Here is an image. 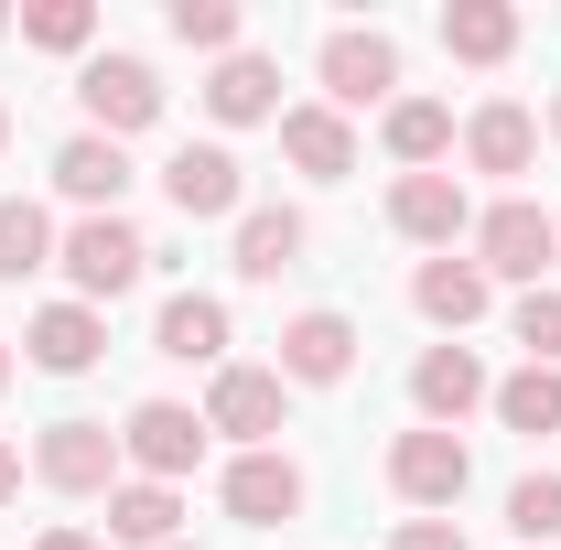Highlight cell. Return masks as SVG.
Wrapping results in <instances>:
<instances>
[{
    "instance_id": "obj_1",
    "label": "cell",
    "mask_w": 561,
    "mask_h": 550,
    "mask_svg": "<svg viewBox=\"0 0 561 550\" xmlns=\"http://www.w3.org/2000/svg\"><path fill=\"white\" fill-rule=\"evenodd\" d=\"M465 260H476L496 291H540V280L561 271V227H551V206H529V195H496V206H476Z\"/></svg>"
},
{
    "instance_id": "obj_2",
    "label": "cell",
    "mask_w": 561,
    "mask_h": 550,
    "mask_svg": "<svg viewBox=\"0 0 561 550\" xmlns=\"http://www.w3.org/2000/svg\"><path fill=\"white\" fill-rule=\"evenodd\" d=\"M162 66L151 55H130V44H98L87 66H76V108H87V130L98 140H140V130H162Z\"/></svg>"
},
{
    "instance_id": "obj_3",
    "label": "cell",
    "mask_w": 561,
    "mask_h": 550,
    "mask_svg": "<svg viewBox=\"0 0 561 550\" xmlns=\"http://www.w3.org/2000/svg\"><path fill=\"white\" fill-rule=\"evenodd\" d=\"M55 271H66V302L108 313L119 291H140V271H151V238H140L130 216H76L66 249H55Z\"/></svg>"
},
{
    "instance_id": "obj_4",
    "label": "cell",
    "mask_w": 561,
    "mask_h": 550,
    "mask_svg": "<svg viewBox=\"0 0 561 550\" xmlns=\"http://www.w3.org/2000/svg\"><path fill=\"white\" fill-rule=\"evenodd\" d=\"M465 485H476V443H465V432L411 421V432L389 443V496H400L411 518H454V507H465Z\"/></svg>"
},
{
    "instance_id": "obj_5",
    "label": "cell",
    "mask_w": 561,
    "mask_h": 550,
    "mask_svg": "<svg viewBox=\"0 0 561 550\" xmlns=\"http://www.w3.org/2000/svg\"><path fill=\"white\" fill-rule=\"evenodd\" d=\"M313 76H324V108H335V119L389 108V98H400V44H389L378 22H335V33L313 44Z\"/></svg>"
},
{
    "instance_id": "obj_6",
    "label": "cell",
    "mask_w": 561,
    "mask_h": 550,
    "mask_svg": "<svg viewBox=\"0 0 561 550\" xmlns=\"http://www.w3.org/2000/svg\"><path fill=\"white\" fill-rule=\"evenodd\" d=\"M206 432H216V443H238V454H271L280 432H291V389H280V367L227 356V367L206 378Z\"/></svg>"
},
{
    "instance_id": "obj_7",
    "label": "cell",
    "mask_w": 561,
    "mask_h": 550,
    "mask_svg": "<svg viewBox=\"0 0 561 550\" xmlns=\"http://www.w3.org/2000/svg\"><path fill=\"white\" fill-rule=\"evenodd\" d=\"M162 206L184 216V227H238V216H249V162H238L227 140H184V151L162 162Z\"/></svg>"
},
{
    "instance_id": "obj_8",
    "label": "cell",
    "mask_w": 561,
    "mask_h": 550,
    "mask_svg": "<svg viewBox=\"0 0 561 550\" xmlns=\"http://www.w3.org/2000/svg\"><path fill=\"white\" fill-rule=\"evenodd\" d=\"M206 411H184V400H140L130 421H119V465L130 475H151V485H184L195 465H206Z\"/></svg>"
},
{
    "instance_id": "obj_9",
    "label": "cell",
    "mask_w": 561,
    "mask_h": 550,
    "mask_svg": "<svg viewBox=\"0 0 561 550\" xmlns=\"http://www.w3.org/2000/svg\"><path fill=\"white\" fill-rule=\"evenodd\" d=\"M216 507L238 518V529H291L302 507H313V475L291 465V454H227V475H216Z\"/></svg>"
},
{
    "instance_id": "obj_10",
    "label": "cell",
    "mask_w": 561,
    "mask_h": 550,
    "mask_svg": "<svg viewBox=\"0 0 561 550\" xmlns=\"http://www.w3.org/2000/svg\"><path fill=\"white\" fill-rule=\"evenodd\" d=\"M33 475L55 485V496H108L130 465H119V432H108V421L66 411V421H44V443H33Z\"/></svg>"
},
{
    "instance_id": "obj_11",
    "label": "cell",
    "mask_w": 561,
    "mask_h": 550,
    "mask_svg": "<svg viewBox=\"0 0 561 550\" xmlns=\"http://www.w3.org/2000/svg\"><path fill=\"white\" fill-rule=\"evenodd\" d=\"M356 313H335V302H313V313H291V324H280V389H346L356 378Z\"/></svg>"
},
{
    "instance_id": "obj_12",
    "label": "cell",
    "mask_w": 561,
    "mask_h": 550,
    "mask_svg": "<svg viewBox=\"0 0 561 550\" xmlns=\"http://www.w3.org/2000/svg\"><path fill=\"white\" fill-rule=\"evenodd\" d=\"M486 400H496V378H486L476 345H421V356H411V411L432 421V432H465Z\"/></svg>"
},
{
    "instance_id": "obj_13",
    "label": "cell",
    "mask_w": 561,
    "mask_h": 550,
    "mask_svg": "<svg viewBox=\"0 0 561 550\" xmlns=\"http://www.w3.org/2000/svg\"><path fill=\"white\" fill-rule=\"evenodd\" d=\"M389 227H400L411 249H432V260L465 249V238H476V195H465V173H400V184H389Z\"/></svg>"
},
{
    "instance_id": "obj_14",
    "label": "cell",
    "mask_w": 561,
    "mask_h": 550,
    "mask_svg": "<svg viewBox=\"0 0 561 550\" xmlns=\"http://www.w3.org/2000/svg\"><path fill=\"white\" fill-rule=\"evenodd\" d=\"M411 313H421V324H432L443 345H465V335H476V324L496 313V280L476 271L465 249H443V260H421V271H411Z\"/></svg>"
},
{
    "instance_id": "obj_15",
    "label": "cell",
    "mask_w": 561,
    "mask_h": 550,
    "mask_svg": "<svg viewBox=\"0 0 561 550\" xmlns=\"http://www.w3.org/2000/svg\"><path fill=\"white\" fill-rule=\"evenodd\" d=\"M55 195H66L76 216H119V195H130V140L66 130L55 140Z\"/></svg>"
},
{
    "instance_id": "obj_16",
    "label": "cell",
    "mask_w": 561,
    "mask_h": 550,
    "mask_svg": "<svg viewBox=\"0 0 561 550\" xmlns=\"http://www.w3.org/2000/svg\"><path fill=\"white\" fill-rule=\"evenodd\" d=\"M227 345H238V313L216 302V291H173L162 313H151V356H173V367H227Z\"/></svg>"
},
{
    "instance_id": "obj_17",
    "label": "cell",
    "mask_w": 561,
    "mask_h": 550,
    "mask_svg": "<svg viewBox=\"0 0 561 550\" xmlns=\"http://www.w3.org/2000/svg\"><path fill=\"white\" fill-rule=\"evenodd\" d=\"M206 119H216V130H260V119H271V130H280V55L238 44L227 66H206Z\"/></svg>"
},
{
    "instance_id": "obj_18",
    "label": "cell",
    "mask_w": 561,
    "mask_h": 550,
    "mask_svg": "<svg viewBox=\"0 0 561 550\" xmlns=\"http://www.w3.org/2000/svg\"><path fill=\"white\" fill-rule=\"evenodd\" d=\"M280 162H291L302 184H346L356 173V119H335L324 98H291V108H280Z\"/></svg>"
},
{
    "instance_id": "obj_19",
    "label": "cell",
    "mask_w": 561,
    "mask_h": 550,
    "mask_svg": "<svg viewBox=\"0 0 561 550\" xmlns=\"http://www.w3.org/2000/svg\"><path fill=\"white\" fill-rule=\"evenodd\" d=\"M98 356H108V313H87V302H44L22 324V367H44V378H87Z\"/></svg>"
},
{
    "instance_id": "obj_20",
    "label": "cell",
    "mask_w": 561,
    "mask_h": 550,
    "mask_svg": "<svg viewBox=\"0 0 561 550\" xmlns=\"http://www.w3.org/2000/svg\"><path fill=\"white\" fill-rule=\"evenodd\" d=\"M454 140H465V162H476L486 184H518V173L540 162V108H518V98H486V108H476Z\"/></svg>"
},
{
    "instance_id": "obj_21",
    "label": "cell",
    "mask_w": 561,
    "mask_h": 550,
    "mask_svg": "<svg viewBox=\"0 0 561 550\" xmlns=\"http://www.w3.org/2000/svg\"><path fill=\"white\" fill-rule=\"evenodd\" d=\"M302 249H313V216H302V206H249L238 227H227V260H238V280H280V271H302Z\"/></svg>"
},
{
    "instance_id": "obj_22",
    "label": "cell",
    "mask_w": 561,
    "mask_h": 550,
    "mask_svg": "<svg viewBox=\"0 0 561 550\" xmlns=\"http://www.w3.org/2000/svg\"><path fill=\"white\" fill-rule=\"evenodd\" d=\"M173 540H184V485H151V475L108 485V550H173Z\"/></svg>"
},
{
    "instance_id": "obj_23",
    "label": "cell",
    "mask_w": 561,
    "mask_h": 550,
    "mask_svg": "<svg viewBox=\"0 0 561 550\" xmlns=\"http://www.w3.org/2000/svg\"><path fill=\"white\" fill-rule=\"evenodd\" d=\"M378 140H389V162H400V173H443V162H454V108L400 87V98L378 108Z\"/></svg>"
},
{
    "instance_id": "obj_24",
    "label": "cell",
    "mask_w": 561,
    "mask_h": 550,
    "mask_svg": "<svg viewBox=\"0 0 561 550\" xmlns=\"http://www.w3.org/2000/svg\"><path fill=\"white\" fill-rule=\"evenodd\" d=\"M518 0H443V55L454 66H507L518 55Z\"/></svg>"
},
{
    "instance_id": "obj_25",
    "label": "cell",
    "mask_w": 561,
    "mask_h": 550,
    "mask_svg": "<svg viewBox=\"0 0 561 550\" xmlns=\"http://www.w3.org/2000/svg\"><path fill=\"white\" fill-rule=\"evenodd\" d=\"M486 411L507 421L518 443H551V432H561V367H507V378H496V400H486Z\"/></svg>"
},
{
    "instance_id": "obj_26",
    "label": "cell",
    "mask_w": 561,
    "mask_h": 550,
    "mask_svg": "<svg viewBox=\"0 0 561 550\" xmlns=\"http://www.w3.org/2000/svg\"><path fill=\"white\" fill-rule=\"evenodd\" d=\"M55 249H66V227L33 206V195H0V280H33L55 271Z\"/></svg>"
},
{
    "instance_id": "obj_27",
    "label": "cell",
    "mask_w": 561,
    "mask_h": 550,
    "mask_svg": "<svg viewBox=\"0 0 561 550\" xmlns=\"http://www.w3.org/2000/svg\"><path fill=\"white\" fill-rule=\"evenodd\" d=\"M11 33L44 44V55H76V66H87V55H98V0H22Z\"/></svg>"
},
{
    "instance_id": "obj_28",
    "label": "cell",
    "mask_w": 561,
    "mask_h": 550,
    "mask_svg": "<svg viewBox=\"0 0 561 550\" xmlns=\"http://www.w3.org/2000/svg\"><path fill=\"white\" fill-rule=\"evenodd\" d=\"M162 33H173L184 55H216V66H227V55L249 44V11H238V0H173V11H162Z\"/></svg>"
},
{
    "instance_id": "obj_29",
    "label": "cell",
    "mask_w": 561,
    "mask_h": 550,
    "mask_svg": "<svg viewBox=\"0 0 561 550\" xmlns=\"http://www.w3.org/2000/svg\"><path fill=\"white\" fill-rule=\"evenodd\" d=\"M507 345H518L529 367H561V280H540V291L507 302Z\"/></svg>"
},
{
    "instance_id": "obj_30",
    "label": "cell",
    "mask_w": 561,
    "mask_h": 550,
    "mask_svg": "<svg viewBox=\"0 0 561 550\" xmlns=\"http://www.w3.org/2000/svg\"><path fill=\"white\" fill-rule=\"evenodd\" d=\"M507 529H518V550H561V475L551 465L507 485Z\"/></svg>"
},
{
    "instance_id": "obj_31",
    "label": "cell",
    "mask_w": 561,
    "mask_h": 550,
    "mask_svg": "<svg viewBox=\"0 0 561 550\" xmlns=\"http://www.w3.org/2000/svg\"><path fill=\"white\" fill-rule=\"evenodd\" d=\"M389 550H465V529H454V518H400Z\"/></svg>"
},
{
    "instance_id": "obj_32",
    "label": "cell",
    "mask_w": 561,
    "mask_h": 550,
    "mask_svg": "<svg viewBox=\"0 0 561 550\" xmlns=\"http://www.w3.org/2000/svg\"><path fill=\"white\" fill-rule=\"evenodd\" d=\"M33 550H108V540H98V529H44Z\"/></svg>"
},
{
    "instance_id": "obj_33",
    "label": "cell",
    "mask_w": 561,
    "mask_h": 550,
    "mask_svg": "<svg viewBox=\"0 0 561 550\" xmlns=\"http://www.w3.org/2000/svg\"><path fill=\"white\" fill-rule=\"evenodd\" d=\"M11 496H22V454L0 443V507H11Z\"/></svg>"
},
{
    "instance_id": "obj_34",
    "label": "cell",
    "mask_w": 561,
    "mask_h": 550,
    "mask_svg": "<svg viewBox=\"0 0 561 550\" xmlns=\"http://www.w3.org/2000/svg\"><path fill=\"white\" fill-rule=\"evenodd\" d=\"M0 389H11V335H0Z\"/></svg>"
},
{
    "instance_id": "obj_35",
    "label": "cell",
    "mask_w": 561,
    "mask_h": 550,
    "mask_svg": "<svg viewBox=\"0 0 561 550\" xmlns=\"http://www.w3.org/2000/svg\"><path fill=\"white\" fill-rule=\"evenodd\" d=\"M540 130H551V140H561V98H551V119H540Z\"/></svg>"
},
{
    "instance_id": "obj_36",
    "label": "cell",
    "mask_w": 561,
    "mask_h": 550,
    "mask_svg": "<svg viewBox=\"0 0 561 550\" xmlns=\"http://www.w3.org/2000/svg\"><path fill=\"white\" fill-rule=\"evenodd\" d=\"M0 151H11V108H0Z\"/></svg>"
},
{
    "instance_id": "obj_37",
    "label": "cell",
    "mask_w": 561,
    "mask_h": 550,
    "mask_svg": "<svg viewBox=\"0 0 561 550\" xmlns=\"http://www.w3.org/2000/svg\"><path fill=\"white\" fill-rule=\"evenodd\" d=\"M0 33H11V11H0Z\"/></svg>"
},
{
    "instance_id": "obj_38",
    "label": "cell",
    "mask_w": 561,
    "mask_h": 550,
    "mask_svg": "<svg viewBox=\"0 0 561 550\" xmlns=\"http://www.w3.org/2000/svg\"><path fill=\"white\" fill-rule=\"evenodd\" d=\"M173 550H195V540H173Z\"/></svg>"
},
{
    "instance_id": "obj_39",
    "label": "cell",
    "mask_w": 561,
    "mask_h": 550,
    "mask_svg": "<svg viewBox=\"0 0 561 550\" xmlns=\"http://www.w3.org/2000/svg\"><path fill=\"white\" fill-rule=\"evenodd\" d=\"M551 227H561V206H551Z\"/></svg>"
}]
</instances>
